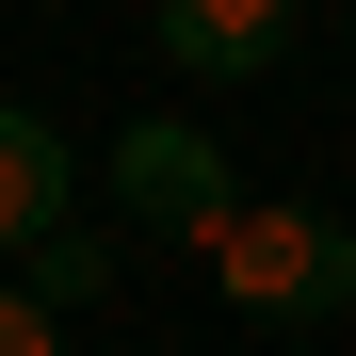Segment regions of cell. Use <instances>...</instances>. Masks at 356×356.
Listing matches in <instances>:
<instances>
[{
	"label": "cell",
	"mask_w": 356,
	"mask_h": 356,
	"mask_svg": "<svg viewBox=\"0 0 356 356\" xmlns=\"http://www.w3.org/2000/svg\"><path fill=\"white\" fill-rule=\"evenodd\" d=\"M211 291H227L243 324L308 340V324H340V308H356V227H340V211H308V195H259V211L211 243Z\"/></svg>",
	"instance_id": "cell-1"
},
{
	"label": "cell",
	"mask_w": 356,
	"mask_h": 356,
	"mask_svg": "<svg viewBox=\"0 0 356 356\" xmlns=\"http://www.w3.org/2000/svg\"><path fill=\"white\" fill-rule=\"evenodd\" d=\"M0 356H49V308H33L17 275H0Z\"/></svg>",
	"instance_id": "cell-6"
},
{
	"label": "cell",
	"mask_w": 356,
	"mask_h": 356,
	"mask_svg": "<svg viewBox=\"0 0 356 356\" xmlns=\"http://www.w3.org/2000/svg\"><path fill=\"white\" fill-rule=\"evenodd\" d=\"M17 291H33L49 324H65V308H97V291H113V259H97V227H65V243H33V275H17Z\"/></svg>",
	"instance_id": "cell-5"
},
{
	"label": "cell",
	"mask_w": 356,
	"mask_h": 356,
	"mask_svg": "<svg viewBox=\"0 0 356 356\" xmlns=\"http://www.w3.org/2000/svg\"><path fill=\"white\" fill-rule=\"evenodd\" d=\"M97 178H113V211H130V227H146V243H195V259H211V243H227V227H243V211H259V195H243V178H227V146L195 130V113H130V130H113V146H97Z\"/></svg>",
	"instance_id": "cell-2"
},
{
	"label": "cell",
	"mask_w": 356,
	"mask_h": 356,
	"mask_svg": "<svg viewBox=\"0 0 356 356\" xmlns=\"http://www.w3.org/2000/svg\"><path fill=\"white\" fill-rule=\"evenodd\" d=\"M81 195V162H65V130H49V113L33 97H0V259H33V243H65V211Z\"/></svg>",
	"instance_id": "cell-3"
},
{
	"label": "cell",
	"mask_w": 356,
	"mask_h": 356,
	"mask_svg": "<svg viewBox=\"0 0 356 356\" xmlns=\"http://www.w3.org/2000/svg\"><path fill=\"white\" fill-rule=\"evenodd\" d=\"M162 65H178V81H259V65H291V0H162Z\"/></svg>",
	"instance_id": "cell-4"
}]
</instances>
